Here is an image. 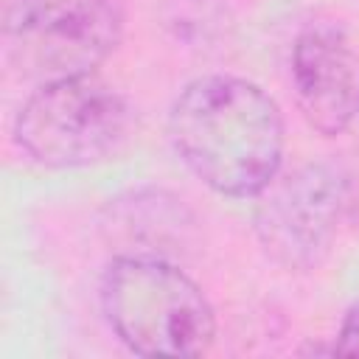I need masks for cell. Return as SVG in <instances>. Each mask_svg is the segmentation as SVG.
<instances>
[{"mask_svg": "<svg viewBox=\"0 0 359 359\" xmlns=\"http://www.w3.org/2000/svg\"><path fill=\"white\" fill-rule=\"evenodd\" d=\"M101 306L121 342L140 356H199L216 334L202 289L151 255L115 258L101 278Z\"/></svg>", "mask_w": 359, "mask_h": 359, "instance_id": "cell-2", "label": "cell"}, {"mask_svg": "<svg viewBox=\"0 0 359 359\" xmlns=\"http://www.w3.org/2000/svg\"><path fill=\"white\" fill-rule=\"evenodd\" d=\"M132 109L95 73L45 81L20 109L14 137L48 168H76L107 160L126 137Z\"/></svg>", "mask_w": 359, "mask_h": 359, "instance_id": "cell-3", "label": "cell"}, {"mask_svg": "<svg viewBox=\"0 0 359 359\" xmlns=\"http://www.w3.org/2000/svg\"><path fill=\"white\" fill-rule=\"evenodd\" d=\"M292 81L303 118L323 135H339L359 109V70L345 31L309 25L292 50Z\"/></svg>", "mask_w": 359, "mask_h": 359, "instance_id": "cell-6", "label": "cell"}, {"mask_svg": "<svg viewBox=\"0 0 359 359\" xmlns=\"http://www.w3.org/2000/svg\"><path fill=\"white\" fill-rule=\"evenodd\" d=\"M255 210L264 250L292 269H311L328 252L348 205V185L331 165H306L272 180Z\"/></svg>", "mask_w": 359, "mask_h": 359, "instance_id": "cell-5", "label": "cell"}, {"mask_svg": "<svg viewBox=\"0 0 359 359\" xmlns=\"http://www.w3.org/2000/svg\"><path fill=\"white\" fill-rule=\"evenodd\" d=\"M121 14L109 0H11L6 45L22 76H87L115 50Z\"/></svg>", "mask_w": 359, "mask_h": 359, "instance_id": "cell-4", "label": "cell"}, {"mask_svg": "<svg viewBox=\"0 0 359 359\" xmlns=\"http://www.w3.org/2000/svg\"><path fill=\"white\" fill-rule=\"evenodd\" d=\"M177 157L216 194L258 196L280 168L283 118L252 81L205 76L191 81L168 115Z\"/></svg>", "mask_w": 359, "mask_h": 359, "instance_id": "cell-1", "label": "cell"}, {"mask_svg": "<svg viewBox=\"0 0 359 359\" xmlns=\"http://www.w3.org/2000/svg\"><path fill=\"white\" fill-rule=\"evenodd\" d=\"M334 351L342 356H359V303H353L351 311L345 314Z\"/></svg>", "mask_w": 359, "mask_h": 359, "instance_id": "cell-7", "label": "cell"}]
</instances>
